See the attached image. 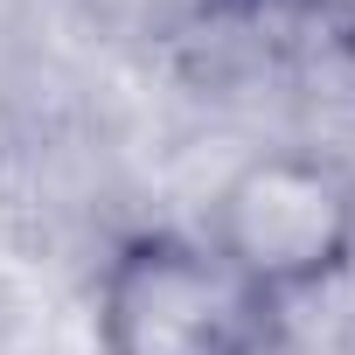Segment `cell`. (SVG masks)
<instances>
[{"instance_id": "obj_1", "label": "cell", "mask_w": 355, "mask_h": 355, "mask_svg": "<svg viewBox=\"0 0 355 355\" xmlns=\"http://www.w3.org/2000/svg\"><path fill=\"white\" fill-rule=\"evenodd\" d=\"M286 306L258 293L202 230L139 223L91 279L98 355H279Z\"/></svg>"}, {"instance_id": "obj_2", "label": "cell", "mask_w": 355, "mask_h": 355, "mask_svg": "<svg viewBox=\"0 0 355 355\" xmlns=\"http://www.w3.org/2000/svg\"><path fill=\"white\" fill-rule=\"evenodd\" d=\"M202 237L293 313L355 272V174L320 146H265L223 174Z\"/></svg>"}, {"instance_id": "obj_3", "label": "cell", "mask_w": 355, "mask_h": 355, "mask_svg": "<svg viewBox=\"0 0 355 355\" xmlns=\"http://www.w3.org/2000/svg\"><path fill=\"white\" fill-rule=\"evenodd\" d=\"M334 0H202V15L230 21V28H279V21H313Z\"/></svg>"}]
</instances>
